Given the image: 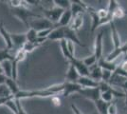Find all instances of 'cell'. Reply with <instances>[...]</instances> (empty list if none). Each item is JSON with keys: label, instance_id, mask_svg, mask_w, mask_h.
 I'll return each instance as SVG.
<instances>
[{"label": "cell", "instance_id": "cell-8", "mask_svg": "<svg viewBox=\"0 0 127 114\" xmlns=\"http://www.w3.org/2000/svg\"><path fill=\"white\" fill-rule=\"evenodd\" d=\"M70 65L74 66V68L77 70V71L79 72V74L81 76H86V77H89V69L84 64L83 61L78 60L77 58H73V59L70 61Z\"/></svg>", "mask_w": 127, "mask_h": 114}, {"label": "cell", "instance_id": "cell-41", "mask_svg": "<svg viewBox=\"0 0 127 114\" xmlns=\"http://www.w3.org/2000/svg\"><path fill=\"white\" fill-rule=\"evenodd\" d=\"M15 100H16V103H17V108H18V113L17 114H27L26 111L23 109V107H22L20 100H17V99H15Z\"/></svg>", "mask_w": 127, "mask_h": 114}, {"label": "cell", "instance_id": "cell-12", "mask_svg": "<svg viewBox=\"0 0 127 114\" xmlns=\"http://www.w3.org/2000/svg\"><path fill=\"white\" fill-rule=\"evenodd\" d=\"M122 54H127V43L122 45L119 49H113V51H111L109 54L107 55L105 59L107 61H110V62H113L114 60L118 58L120 55Z\"/></svg>", "mask_w": 127, "mask_h": 114}, {"label": "cell", "instance_id": "cell-38", "mask_svg": "<svg viewBox=\"0 0 127 114\" xmlns=\"http://www.w3.org/2000/svg\"><path fill=\"white\" fill-rule=\"evenodd\" d=\"M97 15L100 19H104L109 15V12L107 11V9H100L97 11Z\"/></svg>", "mask_w": 127, "mask_h": 114}, {"label": "cell", "instance_id": "cell-34", "mask_svg": "<svg viewBox=\"0 0 127 114\" xmlns=\"http://www.w3.org/2000/svg\"><path fill=\"white\" fill-rule=\"evenodd\" d=\"M37 47H39L38 44L32 43V42H27V43L24 45V47L22 48V49H24L27 53H29V52H32V50H34Z\"/></svg>", "mask_w": 127, "mask_h": 114}, {"label": "cell", "instance_id": "cell-37", "mask_svg": "<svg viewBox=\"0 0 127 114\" xmlns=\"http://www.w3.org/2000/svg\"><path fill=\"white\" fill-rule=\"evenodd\" d=\"M9 5L11 8V10L18 9V8L22 7V0H11V1H9Z\"/></svg>", "mask_w": 127, "mask_h": 114}, {"label": "cell", "instance_id": "cell-10", "mask_svg": "<svg viewBox=\"0 0 127 114\" xmlns=\"http://www.w3.org/2000/svg\"><path fill=\"white\" fill-rule=\"evenodd\" d=\"M77 84H79L83 88H93V87H99L100 83L92 80L90 77L86 76H81L79 80L77 81Z\"/></svg>", "mask_w": 127, "mask_h": 114}, {"label": "cell", "instance_id": "cell-33", "mask_svg": "<svg viewBox=\"0 0 127 114\" xmlns=\"http://www.w3.org/2000/svg\"><path fill=\"white\" fill-rule=\"evenodd\" d=\"M112 15H113V19H114V20H116V19H122V18H123L124 15H125V11H124V10L120 6L116 11L113 12Z\"/></svg>", "mask_w": 127, "mask_h": 114}, {"label": "cell", "instance_id": "cell-11", "mask_svg": "<svg viewBox=\"0 0 127 114\" xmlns=\"http://www.w3.org/2000/svg\"><path fill=\"white\" fill-rule=\"evenodd\" d=\"M64 88L63 95L64 96H68L71 93H79V91L83 88L77 83H70V82H65L64 83Z\"/></svg>", "mask_w": 127, "mask_h": 114}, {"label": "cell", "instance_id": "cell-39", "mask_svg": "<svg viewBox=\"0 0 127 114\" xmlns=\"http://www.w3.org/2000/svg\"><path fill=\"white\" fill-rule=\"evenodd\" d=\"M51 105L54 107H60L61 106V99L58 96H52L51 97Z\"/></svg>", "mask_w": 127, "mask_h": 114}, {"label": "cell", "instance_id": "cell-27", "mask_svg": "<svg viewBox=\"0 0 127 114\" xmlns=\"http://www.w3.org/2000/svg\"><path fill=\"white\" fill-rule=\"evenodd\" d=\"M26 37H27V42H32L34 43L36 41V39L38 38L37 32L35 30H33L32 28L29 29V31L26 33Z\"/></svg>", "mask_w": 127, "mask_h": 114}, {"label": "cell", "instance_id": "cell-9", "mask_svg": "<svg viewBox=\"0 0 127 114\" xmlns=\"http://www.w3.org/2000/svg\"><path fill=\"white\" fill-rule=\"evenodd\" d=\"M102 38H103V33L101 32L97 34L95 38V43H94V54L97 57V60L101 58L102 55Z\"/></svg>", "mask_w": 127, "mask_h": 114}, {"label": "cell", "instance_id": "cell-35", "mask_svg": "<svg viewBox=\"0 0 127 114\" xmlns=\"http://www.w3.org/2000/svg\"><path fill=\"white\" fill-rule=\"evenodd\" d=\"M112 79V72L106 70H102V78H101V82L104 83H108L109 80Z\"/></svg>", "mask_w": 127, "mask_h": 114}, {"label": "cell", "instance_id": "cell-5", "mask_svg": "<svg viewBox=\"0 0 127 114\" xmlns=\"http://www.w3.org/2000/svg\"><path fill=\"white\" fill-rule=\"evenodd\" d=\"M64 10L59 9L57 7H53L52 9H48V10H43L45 18H47L48 20L53 23L54 25H56L58 21L60 20V18L62 16V14L64 13Z\"/></svg>", "mask_w": 127, "mask_h": 114}, {"label": "cell", "instance_id": "cell-43", "mask_svg": "<svg viewBox=\"0 0 127 114\" xmlns=\"http://www.w3.org/2000/svg\"><path fill=\"white\" fill-rule=\"evenodd\" d=\"M119 68H120L122 71L127 72V59L123 60V61L122 62V64H121V66H120Z\"/></svg>", "mask_w": 127, "mask_h": 114}, {"label": "cell", "instance_id": "cell-20", "mask_svg": "<svg viewBox=\"0 0 127 114\" xmlns=\"http://www.w3.org/2000/svg\"><path fill=\"white\" fill-rule=\"evenodd\" d=\"M87 11L90 13L91 18H92V28H91V32L93 33L97 28L100 27V20H101V19L97 15V11L94 10V9H92L91 7H88Z\"/></svg>", "mask_w": 127, "mask_h": 114}, {"label": "cell", "instance_id": "cell-14", "mask_svg": "<svg viewBox=\"0 0 127 114\" xmlns=\"http://www.w3.org/2000/svg\"><path fill=\"white\" fill-rule=\"evenodd\" d=\"M81 75L79 74V72L77 71V70L74 68V66L70 65L67 72H66V82H70V83H77V81L79 80V78Z\"/></svg>", "mask_w": 127, "mask_h": 114}, {"label": "cell", "instance_id": "cell-40", "mask_svg": "<svg viewBox=\"0 0 127 114\" xmlns=\"http://www.w3.org/2000/svg\"><path fill=\"white\" fill-rule=\"evenodd\" d=\"M108 114H118L116 104L110 103L109 107H108Z\"/></svg>", "mask_w": 127, "mask_h": 114}, {"label": "cell", "instance_id": "cell-17", "mask_svg": "<svg viewBox=\"0 0 127 114\" xmlns=\"http://www.w3.org/2000/svg\"><path fill=\"white\" fill-rule=\"evenodd\" d=\"M110 25H111L112 31V42H113V45H114V49H117L121 47V38H120L119 33L117 31L116 27H115L114 21L110 22Z\"/></svg>", "mask_w": 127, "mask_h": 114}, {"label": "cell", "instance_id": "cell-30", "mask_svg": "<svg viewBox=\"0 0 127 114\" xmlns=\"http://www.w3.org/2000/svg\"><path fill=\"white\" fill-rule=\"evenodd\" d=\"M11 92L9 89V87L5 85L0 86V98H10L11 97Z\"/></svg>", "mask_w": 127, "mask_h": 114}, {"label": "cell", "instance_id": "cell-7", "mask_svg": "<svg viewBox=\"0 0 127 114\" xmlns=\"http://www.w3.org/2000/svg\"><path fill=\"white\" fill-rule=\"evenodd\" d=\"M11 41L13 49H15L16 51L21 49L27 43L26 33H11Z\"/></svg>", "mask_w": 127, "mask_h": 114}, {"label": "cell", "instance_id": "cell-29", "mask_svg": "<svg viewBox=\"0 0 127 114\" xmlns=\"http://www.w3.org/2000/svg\"><path fill=\"white\" fill-rule=\"evenodd\" d=\"M6 107L8 108V109H11V112H13L14 114H17L18 113V108H17V103H16V100L15 99H10L5 105Z\"/></svg>", "mask_w": 127, "mask_h": 114}, {"label": "cell", "instance_id": "cell-16", "mask_svg": "<svg viewBox=\"0 0 127 114\" xmlns=\"http://www.w3.org/2000/svg\"><path fill=\"white\" fill-rule=\"evenodd\" d=\"M0 35H2V37H3L4 41H5L6 46H7L6 49H8L9 50H11V49H13V45H12V41H11V33H9L5 28H4V26L1 27Z\"/></svg>", "mask_w": 127, "mask_h": 114}, {"label": "cell", "instance_id": "cell-46", "mask_svg": "<svg viewBox=\"0 0 127 114\" xmlns=\"http://www.w3.org/2000/svg\"><path fill=\"white\" fill-rule=\"evenodd\" d=\"M28 5H39L40 1H36V0H26Z\"/></svg>", "mask_w": 127, "mask_h": 114}, {"label": "cell", "instance_id": "cell-32", "mask_svg": "<svg viewBox=\"0 0 127 114\" xmlns=\"http://www.w3.org/2000/svg\"><path fill=\"white\" fill-rule=\"evenodd\" d=\"M119 7H120V4H119L118 1H116V0H110V1L108 2L107 11H108L110 14H113V12L116 11Z\"/></svg>", "mask_w": 127, "mask_h": 114}, {"label": "cell", "instance_id": "cell-31", "mask_svg": "<svg viewBox=\"0 0 127 114\" xmlns=\"http://www.w3.org/2000/svg\"><path fill=\"white\" fill-rule=\"evenodd\" d=\"M27 53L26 51L24 50V49H19V50H17L16 51V53L14 54V61H15L16 63H19V62H21L23 60H25V58L27 57Z\"/></svg>", "mask_w": 127, "mask_h": 114}, {"label": "cell", "instance_id": "cell-3", "mask_svg": "<svg viewBox=\"0 0 127 114\" xmlns=\"http://www.w3.org/2000/svg\"><path fill=\"white\" fill-rule=\"evenodd\" d=\"M11 11H12V15L20 19L27 27H29L28 19H30L32 17H35V18H42L43 17L42 15L34 13L33 11L28 10V8H24V7H20L18 9H13V10H11Z\"/></svg>", "mask_w": 127, "mask_h": 114}, {"label": "cell", "instance_id": "cell-44", "mask_svg": "<svg viewBox=\"0 0 127 114\" xmlns=\"http://www.w3.org/2000/svg\"><path fill=\"white\" fill-rule=\"evenodd\" d=\"M7 76L3 73V74H0V86H2V85H5L6 84V80H7Z\"/></svg>", "mask_w": 127, "mask_h": 114}, {"label": "cell", "instance_id": "cell-4", "mask_svg": "<svg viewBox=\"0 0 127 114\" xmlns=\"http://www.w3.org/2000/svg\"><path fill=\"white\" fill-rule=\"evenodd\" d=\"M30 26L32 29L35 30L36 32L44 31V30H48V29H55V25L51 22L48 20L47 18H38L37 20H33L30 23Z\"/></svg>", "mask_w": 127, "mask_h": 114}, {"label": "cell", "instance_id": "cell-2", "mask_svg": "<svg viewBox=\"0 0 127 114\" xmlns=\"http://www.w3.org/2000/svg\"><path fill=\"white\" fill-rule=\"evenodd\" d=\"M63 39H65L67 41H71L72 43L76 44L82 48L86 47L85 44H83L80 41L79 38L76 35V32L73 31L72 29H70L69 26L55 28L48 37V40H59V41H61Z\"/></svg>", "mask_w": 127, "mask_h": 114}, {"label": "cell", "instance_id": "cell-50", "mask_svg": "<svg viewBox=\"0 0 127 114\" xmlns=\"http://www.w3.org/2000/svg\"><path fill=\"white\" fill-rule=\"evenodd\" d=\"M3 26V22H0V30H1V27Z\"/></svg>", "mask_w": 127, "mask_h": 114}, {"label": "cell", "instance_id": "cell-49", "mask_svg": "<svg viewBox=\"0 0 127 114\" xmlns=\"http://www.w3.org/2000/svg\"><path fill=\"white\" fill-rule=\"evenodd\" d=\"M4 71H3V69H2V66H1V63H0V74H3Z\"/></svg>", "mask_w": 127, "mask_h": 114}, {"label": "cell", "instance_id": "cell-18", "mask_svg": "<svg viewBox=\"0 0 127 114\" xmlns=\"http://www.w3.org/2000/svg\"><path fill=\"white\" fill-rule=\"evenodd\" d=\"M89 77L92 80L101 83V78H102V70L98 66V63H97V65H95V67L91 71H89Z\"/></svg>", "mask_w": 127, "mask_h": 114}, {"label": "cell", "instance_id": "cell-15", "mask_svg": "<svg viewBox=\"0 0 127 114\" xmlns=\"http://www.w3.org/2000/svg\"><path fill=\"white\" fill-rule=\"evenodd\" d=\"M98 66L101 68V70H106V71H109L111 72H115V71L118 68L114 62L107 61L106 59H103V58H101L98 61Z\"/></svg>", "mask_w": 127, "mask_h": 114}, {"label": "cell", "instance_id": "cell-19", "mask_svg": "<svg viewBox=\"0 0 127 114\" xmlns=\"http://www.w3.org/2000/svg\"><path fill=\"white\" fill-rule=\"evenodd\" d=\"M83 24H84V13H81L75 17H72V23L69 27L76 32L83 27Z\"/></svg>", "mask_w": 127, "mask_h": 114}, {"label": "cell", "instance_id": "cell-1", "mask_svg": "<svg viewBox=\"0 0 127 114\" xmlns=\"http://www.w3.org/2000/svg\"><path fill=\"white\" fill-rule=\"evenodd\" d=\"M64 85L60 84V85H54L51 87H48L47 88L43 89H38V90H20L16 95L12 96V99H17L21 100L25 98H33V97H49V96H56L59 93H63Z\"/></svg>", "mask_w": 127, "mask_h": 114}, {"label": "cell", "instance_id": "cell-21", "mask_svg": "<svg viewBox=\"0 0 127 114\" xmlns=\"http://www.w3.org/2000/svg\"><path fill=\"white\" fill-rule=\"evenodd\" d=\"M6 86L9 87V89L11 90L12 96L16 95L17 93L21 90V89L19 88V87H18L16 81H14L12 78H7V80H6Z\"/></svg>", "mask_w": 127, "mask_h": 114}, {"label": "cell", "instance_id": "cell-24", "mask_svg": "<svg viewBox=\"0 0 127 114\" xmlns=\"http://www.w3.org/2000/svg\"><path fill=\"white\" fill-rule=\"evenodd\" d=\"M53 3H54V7H57L64 11L70 10V7H71V1L69 0H54Z\"/></svg>", "mask_w": 127, "mask_h": 114}, {"label": "cell", "instance_id": "cell-25", "mask_svg": "<svg viewBox=\"0 0 127 114\" xmlns=\"http://www.w3.org/2000/svg\"><path fill=\"white\" fill-rule=\"evenodd\" d=\"M2 69L5 74L8 78H11V72H12V61H4L3 63H1Z\"/></svg>", "mask_w": 127, "mask_h": 114}, {"label": "cell", "instance_id": "cell-28", "mask_svg": "<svg viewBox=\"0 0 127 114\" xmlns=\"http://www.w3.org/2000/svg\"><path fill=\"white\" fill-rule=\"evenodd\" d=\"M83 62H84V64H85L88 69H90L92 66H94L96 63H98V60H97V57L95 56V54L93 53L92 55H90L88 57L85 58V59L83 60Z\"/></svg>", "mask_w": 127, "mask_h": 114}, {"label": "cell", "instance_id": "cell-22", "mask_svg": "<svg viewBox=\"0 0 127 114\" xmlns=\"http://www.w3.org/2000/svg\"><path fill=\"white\" fill-rule=\"evenodd\" d=\"M109 105L110 104L102 101L101 99H99L95 102L96 108H97L100 114H108V107H109Z\"/></svg>", "mask_w": 127, "mask_h": 114}, {"label": "cell", "instance_id": "cell-6", "mask_svg": "<svg viewBox=\"0 0 127 114\" xmlns=\"http://www.w3.org/2000/svg\"><path fill=\"white\" fill-rule=\"evenodd\" d=\"M81 96L86 98L88 100H91L95 103L97 100L101 99V90L100 87H93V88H82L79 91Z\"/></svg>", "mask_w": 127, "mask_h": 114}, {"label": "cell", "instance_id": "cell-13", "mask_svg": "<svg viewBox=\"0 0 127 114\" xmlns=\"http://www.w3.org/2000/svg\"><path fill=\"white\" fill-rule=\"evenodd\" d=\"M72 20V13L70 10L64 11V13L62 14V16L60 18V20L58 21V23L55 25V28L59 27H67L69 26V23Z\"/></svg>", "mask_w": 127, "mask_h": 114}, {"label": "cell", "instance_id": "cell-45", "mask_svg": "<svg viewBox=\"0 0 127 114\" xmlns=\"http://www.w3.org/2000/svg\"><path fill=\"white\" fill-rule=\"evenodd\" d=\"M71 109H72V111L74 112V114H83L82 113V111H81L75 105H73V104L71 105Z\"/></svg>", "mask_w": 127, "mask_h": 114}, {"label": "cell", "instance_id": "cell-48", "mask_svg": "<svg viewBox=\"0 0 127 114\" xmlns=\"http://www.w3.org/2000/svg\"><path fill=\"white\" fill-rule=\"evenodd\" d=\"M124 98H125V107H127V91L124 92Z\"/></svg>", "mask_w": 127, "mask_h": 114}, {"label": "cell", "instance_id": "cell-42", "mask_svg": "<svg viewBox=\"0 0 127 114\" xmlns=\"http://www.w3.org/2000/svg\"><path fill=\"white\" fill-rule=\"evenodd\" d=\"M67 48H68V50L70 52V54L72 55L73 57L74 56V43H72L71 41H67Z\"/></svg>", "mask_w": 127, "mask_h": 114}, {"label": "cell", "instance_id": "cell-23", "mask_svg": "<svg viewBox=\"0 0 127 114\" xmlns=\"http://www.w3.org/2000/svg\"><path fill=\"white\" fill-rule=\"evenodd\" d=\"M60 47H61V49H62V52H63L64 56L68 60L69 62L73 59V58H75V57H73L72 55L70 54V52H69L68 48H67V40H65V39L61 40V41H60Z\"/></svg>", "mask_w": 127, "mask_h": 114}, {"label": "cell", "instance_id": "cell-26", "mask_svg": "<svg viewBox=\"0 0 127 114\" xmlns=\"http://www.w3.org/2000/svg\"><path fill=\"white\" fill-rule=\"evenodd\" d=\"M14 59V55L10 53V50L8 49H0V63H3L4 61H12Z\"/></svg>", "mask_w": 127, "mask_h": 114}, {"label": "cell", "instance_id": "cell-36", "mask_svg": "<svg viewBox=\"0 0 127 114\" xmlns=\"http://www.w3.org/2000/svg\"><path fill=\"white\" fill-rule=\"evenodd\" d=\"M54 29H48V30H44V31H40V32H38L37 33V35L38 37L40 38H48V35L51 33Z\"/></svg>", "mask_w": 127, "mask_h": 114}, {"label": "cell", "instance_id": "cell-47", "mask_svg": "<svg viewBox=\"0 0 127 114\" xmlns=\"http://www.w3.org/2000/svg\"><path fill=\"white\" fill-rule=\"evenodd\" d=\"M121 87H122L125 91H127V79L126 80H124V81L121 84Z\"/></svg>", "mask_w": 127, "mask_h": 114}]
</instances>
